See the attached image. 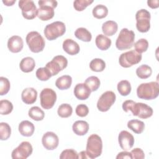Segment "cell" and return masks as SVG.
<instances>
[{
  "instance_id": "cell-1",
  "label": "cell",
  "mask_w": 159,
  "mask_h": 159,
  "mask_svg": "<svg viewBox=\"0 0 159 159\" xmlns=\"http://www.w3.org/2000/svg\"><path fill=\"white\" fill-rule=\"evenodd\" d=\"M122 109L127 112H132L133 116H138L141 119H147L153 115L152 108L142 102H135L132 100H127L122 103Z\"/></svg>"
},
{
  "instance_id": "cell-2",
  "label": "cell",
  "mask_w": 159,
  "mask_h": 159,
  "mask_svg": "<svg viewBox=\"0 0 159 159\" xmlns=\"http://www.w3.org/2000/svg\"><path fill=\"white\" fill-rule=\"evenodd\" d=\"M158 94L159 84L156 81L142 83L137 88V94L140 99L152 100L157 98Z\"/></svg>"
},
{
  "instance_id": "cell-3",
  "label": "cell",
  "mask_w": 159,
  "mask_h": 159,
  "mask_svg": "<svg viewBox=\"0 0 159 159\" xmlns=\"http://www.w3.org/2000/svg\"><path fill=\"white\" fill-rule=\"evenodd\" d=\"M39 8L37 9V17L41 20L46 21L52 19L55 14L54 9L58 2L55 0H42L38 2Z\"/></svg>"
},
{
  "instance_id": "cell-4",
  "label": "cell",
  "mask_w": 159,
  "mask_h": 159,
  "mask_svg": "<svg viewBox=\"0 0 159 159\" xmlns=\"http://www.w3.org/2000/svg\"><path fill=\"white\" fill-rule=\"evenodd\" d=\"M102 151L101 138L97 134H91L88 139L86 152L88 158L94 159L99 157Z\"/></svg>"
},
{
  "instance_id": "cell-5",
  "label": "cell",
  "mask_w": 159,
  "mask_h": 159,
  "mask_svg": "<svg viewBox=\"0 0 159 159\" xmlns=\"http://www.w3.org/2000/svg\"><path fill=\"white\" fill-rule=\"evenodd\" d=\"M135 34L134 31L127 28L122 29L116 42V46L119 50H127L132 48L134 44Z\"/></svg>"
},
{
  "instance_id": "cell-6",
  "label": "cell",
  "mask_w": 159,
  "mask_h": 159,
  "mask_svg": "<svg viewBox=\"0 0 159 159\" xmlns=\"http://www.w3.org/2000/svg\"><path fill=\"white\" fill-rule=\"evenodd\" d=\"M25 40L30 50L34 53L42 52L45 45L44 39L37 31L29 32L26 36Z\"/></svg>"
},
{
  "instance_id": "cell-7",
  "label": "cell",
  "mask_w": 159,
  "mask_h": 159,
  "mask_svg": "<svg viewBox=\"0 0 159 159\" xmlns=\"http://www.w3.org/2000/svg\"><path fill=\"white\" fill-rule=\"evenodd\" d=\"M66 32L65 24L61 21H55L48 24L45 27L43 33L48 40H53L62 36Z\"/></svg>"
},
{
  "instance_id": "cell-8",
  "label": "cell",
  "mask_w": 159,
  "mask_h": 159,
  "mask_svg": "<svg viewBox=\"0 0 159 159\" xmlns=\"http://www.w3.org/2000/svg\"><path fill=\"white\" fill-rule=\"evenodd\" d=\"M150 13L145 9H142L136 12V27L140 32L145 33L150 30Z\"/></svg>"
},
{
  "instance_id": "cell-9",
  "label": "cell",
  "mask_w": 159,
  "mask_h": 159,
  "mask_svg": "<svg viewBox=\"0 0 159 159\" xmlns=\"http://www.w3.org/2000/svg\"><path fill=\"white\" fill-rule=\"evenodd\" d=\"M142 56L135 50H130L122 53L119 58V65L124 68H129L139 63Z\"/></svg>"
},
{
  "instance_id": "cell-10",
  "label": "cell",
  "mask_w": 159,
  "mask_h": 159,
  "mask_svg": "<svg viewBox=\"0 0 159 159\" xmlns=\"http://www.w3.org/2000/svg\"><path fill=\"white\" fill-rule=\"evenodd\" d=\"M67 65L68 60L66 57L63 55H57L46 64L45 67L50 71L52 76H55L64 70Z\"/></svg>"
},
{
  "instance_id": "cell-11",
  "label": "cell",
  "mask_w": 159,
  "mask_h": 159,
  "mask_svg": "<svg viewBox=\"0 0 159 159\" xmlns=\"http://www.w3.org/2000/svg\"><path fill=\"white\" fill-rule=\"evenodd\" d=\"M116 96L112 91H107L102 93L97 102V107L101 112L107 111L116 101Z\"/></svg>"
},
{
  "instance_id": "cell-12",
  "label": "cell",
  "mask_w": 159,
  "mask_h": 159,
  "mask_svg": "<svg viewBox=\"0 0 159 159\" xmlns=\"http://www.w3.org/2000/svg\"><path fill=\"white\" fill-rule=\"evenodd\" d=\"M41 106L45 109H50L54 106L57 101V94L51 88H44L40 94Z\"/></svg>"
},
{
  "instance_id": "cell-13",
  "label": "cell",
  "mask_w": 159,
  "mask_h": 159,
  "mask_svg": "<svg viewBox=\"0 0 159 159\" xmlns=\"http://www.w3.org/2000/svg\"><path fill=\"white\" fill-rule=\"evenodd\" d=\"M19 7L22 11V16L26 19L31 20L37 16V9L33 1L20 0L19 1Z\"/></svg>"
},
{
  "instance_id": "cell-14",
  "label": "cell",
  "mask_w": 159,
  "mask_h": 159,
  "mask_svg": "<svg viewBox=\"0 0 159 159\" xmlns=\"http://www.w3.org/2000/svg\"><path fill=\"white\" fill-rule=\"evenodd\" d=\"M32 146L29 142L24 141L21 142L19 145L11 153L13 159H26L32 153Z\"/></svg>"
},
{
  "instance_id": "cell-15",
  "label": "cell",
  "mask_w": 159,
  "mask_h": 159,
  "mask_svg": "<svg viewBox=\"0 0 159 159\" xmlns=\"http://www.w3.org/2000/svg\"><path fill=\"white\" fill-rule=\"evenodd\" d=\"M42 143L45 149L53 150L58 145V137L53 132H47L43 134L42 139Z\"/></svg>"
},
{
  "instance_id": "cell-16",
  "label": "cell",
  "mask_w": 159,
  "mask_h": 159,
  "mask_svg": "<svg viewBox=\"0 0 159 159\" xmlns=\"http://www.w3.org/2000/svg\"><path fill=\"white\" fill-rule=\"evenodd\" d=\"M118 141L120 148L124 150L130 149L134 144V136L127 130H122L119 133Z\"/></svg>"
},
{
  "instance_id": "cell-17",
  "label": "cell",
  "mask_w": 159,
  "mask_h": 159,
  "mask_svg": "<svg viewBox=\"0 0 159 159\" xmlns=\"http://www.w3.org/2000/svg\"><path fill=\"white\" fill-rule=\"evenodd\" d=\"M24 47L22 39L18 35H13L8 39L7 47L10 52L18 53L20 52Z\"/></svg>"
},
{
  "instance_id": "cell-18",
  "label": "cell",
  "mask_w": 159,
  "mask_h": 159,
  "mask_svg": "<svg viewBox=\"0 0 159 159\" xmlns=\"http://www.w3.org/2000/svg\"><path fill=\"white\" fill-rule=\"evenodd\" d=\"M91 90L85 83H78L74 88V94L75 97L80 100L87 99L90 94Z\"/></svg>"
},
{
  "instance_id": "cell-19",
  "label": "cell",
  "mask_w": 159,
  "mask_h": 159,
  "mask_svg": "<svg viewBox=\"0 0 159 159\" xmlns=\"http://www.w3.org/2000/svg\"><path fill=\"white\" fill-rule=\"evenodd\" d=\"M37 98V91L34 88H27L24 89L21 94L22 101L26 104L34 103Z\"/></svg>"
},
{
  "instance_id": "cell-20",
  "label": "cell",
  "mask_w": 159,
  "mask_h": 159,
  "mask_svg": "<svg viewBox=\"0 0 159 159\" xmlns=\"http://www.w3.org/2000/svg\"><path fill=\"white\" fill-rule=\"evenodd\" d=\"M63 50L70 55H75L80 52V48L77 42L71 39H66L63 42Z\"/></svg>"
},
{
  "instance_id": "cell-21",
  "label": "cell",
  "mask_w": 159,
  "mask_h": 159,
  "mask_svg": "<svg viewBox=\"0 0 159 159\" xmlns=\"http://www.w3.org/2000/svg\"><path fill=\"white\" fill-rule=\"evenodd\" d=\"M20 134L24 137H30L35 130L34 124L29 120H23L19 124L18 127Z\"/></svg>"
},
{
  "instance_id": "cell-22",
  "label": "cell",
  "mask_w": 159,
  "mask_h": 159,
  "mask_svg": "<svg viewBox=\"0 0 159 159\" xmlns=\"http://www.w3.org/2000/svg\"><path fill=\"white\" fill-rule=\"evenodd\" d=\"M72 129L76 135L83 136L88 132L89 124L84 120H77L73 123Z\"/></svg>"
},
{
  "instance_id": "cell-23",
  "label": "cell",
  "mask_w": 159,
  "mask_h": 159,
  "mask_svg": "<svg viewBox=\"0 0 159 159\" xmlns=\"http://www.w3.org/2000/svg\"><path fill=\"white\" fill-rule=\"evenodd\" d=\"M35 66V60L33 58L30 57H27L22 58L19 64L20 70L24 73H29L32 71Z\"/></svg>"
},
{
  "instance_id": "cell-24",
  "label": "cell",
  "mask_w": 159,
  "mask_h": 159,
  "mask_svg": "<svg viewBox=\"0 0 159 159\" xmlns=\"http://www.w3.org/2000/svg\"><path fill=\"white\" fill-rule=\"evenodd\" d=\"M118 29L117 24L114 20H107L103 23L102 25V31L106 36H112L114 35Z\"/></svg>"
},
{
  "instance_id": "cell-25",
  "label": "cell",
  "mask_w": 159,
  "mask_h": 159,
  "mask_svg": "<svg viewBox=\"0 0 159 159\" xmlns=\"http://www.w3.org/2000/svg\"><path fill=\"white\" fill-rule=\"evenodd\" d=\"M95 43L97 47L101 50H106L111 45V40L107 36L99 34L97 35L95 40Z\"/></svg>"
},
{
  "instance_id": "cell-26",
  "label": "cell",
  "mask_w": 159,
  "mask_h": 159,
  "mask_svg": "<svg viewBox=\"0 0 159 159\" xmlns=\"http://www.w3.org/2000/svg\"><path fill=\"white\" fill-rule=\"evenodd\" d=\"M72 83V78L70 75H63L57 78L55 81L56 86L61 89H68L70 88Z\"/></svg>"
},
{
  "instance_id": "cell-27",
  "label": "cell",
  "mask_w": 159,
  "mask_h": 159,
  "mask_svg": "<svg viewBox=\"0 0 159 159\" xmlns=\"http://www.w3.org/2000/svg\"><path fill=\"white\" fill-rule=\"evenodd\" d=\"M127 127L135 134H141L145 129V124L138 119H132L127 122Z\"/></svg>"
},
{
  "instance_id": "cell-28",
  "label": "cell",
  "mask_w": 159,
  "mask_h": 159,
  "mask_svg": "<svg viewBox=\"0 0 159 159\" xmlns=\"http://www.w3.org/2000/svg\"><path fill=\"white\" fill-rule=\"evenodd\" d=\"M75 35L77 39L86 42H90L92 39L91 32L84 27L78 28L75 32Z\"/></svg>"
},
{
  "instance_id": "cell-29",
  "label": "cell",
  "mask_w": 159,
  "mask_h": 159,
  "mask_svg": "<svg viewBox=\"0 0 159 159\" xmlns=\"http://www.w3.org/2000/svg\"><path fill=\"white\" fill-rule=\"evenodd\" d=\"M29 116L33 120L40 121L43 119L45 117L44 112L38 106L32 107L28 112Z\"/></svg>"
},
{
  "instance_id": "cell-30",
  "label": "cell",
  "mask_w": 159,
  "mask_h": 159,
  "mask_svg": "<svg viewBox=\"0 0 159 159\" xmlns=\"http://www.w3.org/2000/svg\"><path fill=\"white\" fill-rule=\"evenodd\" d=\"M152 73V68L147 65H142L136 70V75L140 79H147L151 76Z\"/></svg>"
},
{
  "instance_id": "cell-31",
  "label": "cell",
  "mask_w": 159,
  "mask_h": 159,
  "mask_svg": "<svg viewBox=\"0 0 159 159\" xmlns=\"http://www.w3.org/2000/svg\"><path fill=\"white\" fill-rule=\"evenodd\" d=\"M92 13L95 18L99 19H102L107 16L108 14V9L103 4H98L93 9Z\"/></svg>"
},
{
  "instance_id": "cell-32",
  "label": "cell",
  "mask_w": 159,
  "mask_h": 159,
  "mask_svg": "<svg viewBox=\"0 0 159 159\" xmlns=\"http://www.w3.org/2000/svg\"><path fill=\"white\" fill-rule=\"evenodd\" d=\"M131 85L129 81L122 80L117 84V90L121 96H126L131 92Z\"/></svg>"
},
{
  "instance_id": "cell-33",
  "label": "cell",
  "mask_w": 159,
  "mask_h": 159,
  "mask_svg": "<svg viewBox=\"0 0 159 159\" xmlns=\"http://www.w3.org/2000/svg\"><path fill=\"white\" fill-rule=\"evenodd\" d=\"M89 68L93 71L101 72L105 69L106 63L101 58H94L89 63Z\"/></svg>"
},
{
  "instance_id": "cell-34",
  "label": "cell",
  "mask_w": 159,
  "mask_h": 159,
  "mask_svg": "<svg viewBox=\"0 0 159 159\" xmlns=\"http://www.w3.org/2000/svg\"><path fill=\"white\" fill-rule=\"evenodd\" d=\"M73 112V109L69 104H61L57 110V113L60 117L67 118L71 116Z\"/></svg>"
},
{
  "instance_id": "cell-35",
  "label": "cell",
  "mask_w": 159,
  "mask_h": 159,
  "mask_svg": "<svg viewBox=\"0 0 159 159\" xmlns=\"http://www.w3.org/2000/svg\"><path fill=\"white\" fill-rule=\"evenodd\" d=\"M84 83L88 86L91 92L96 91L100 86V80L95 76H91L88 77L84 81Z\"/></svg>"
},
{
  "instance_id": "cell-36",
  "label": "cell",
  "mask_w": 159,
  "mask_h": 159,
  "mask_svg": "<svg viewBox=\"0 0 159 159\" xmlns=\"http://www.w3.org/2000/svg\"><path fill=\"white\" fill-rule=\"evenodd\" d=\"M11 134V128L6 122L0 123V139L1 140L8 139Z\"/></svg>"
},
{
  "instance_id": "cell-37",
  "label": "cell",
  "mask_w": 159,
  "mask_h": 159,
  "mask_svg": "<svg viewBox=\"0 0 159 159\" xmlns=\"http://www.w3.org/2000/svg\"><path fill=\"white\" fill-rule=\"evenodd\" d=\"M13 110L12 102L7 99L1 100L0 101V114L1 115H7Z\"/></svg>"
},
{
  "instance_id": "cell-38",
  "label": "cell",
  "mask_w": 159,
  "mask_h": 159,
  "mask_svg": "<svg viewBox=\"0 0 159 159\" xmlns=\"http://www.w3.org/2000/svg\"><path fill=\"white\" fill-rule=\"evenodd\" d=\"M35 75L37 78L40 81H47L52 76L50 71L45 66L38 68Z\"/></svg>"
},
{
  "instance_id": "cell-39",
  "label": "cell",
  "mask_w": 159,
  "mask_h": 159,
  "mask_svg": "<svg viewBox=\"0 0 159 159\" xmlns=\"http://www.w3.org/2000/svg\"><path fill=\"white\" fill-rule=\"evenodd\" d=\"M135 51L139 53H142L146 52L148 47V42L145 39H140L134 44Z\"/></svg>"
},
{
  "instance_id": "cell-40",
  "label": "cell",
  "mask_w": 159,
  "mask_h": 159,
  "mask_svg": "<svg viewBox=\"0 0 159 159\" xmlns=\"http://www.w3.org/2000/svg\"><path fill=\"white\" fill-rule=\"evenodd\" d=\"M93 2V0H76L73 2V7L76 11H82Z\"/></svg>"
},
{
  "instance_id": "cell-41",
  "label": "cell",
  "mask_w": 159,
  "mask_h": 159,
  "mask_svg": "<svg viewBox=\"0 0 159 159\" xmlns=\"http://www.w3.org/2000/svg\"><path fill=\"white\" fill-rule=\"evenodd\" d=\"M10 82L9 80L5 77H0V95L6 94L10 89Z\"/></svg>"
},
{
  "instance_id": "cell-42",
  "label": "cell",
  "mask_w": 159,
  "mask_h": 159,
  "mask_svg": "<svg viewBox=\"0 0 159 159\" xmlns=\"http://www.w3.org/2000/svg\"><path fill=\"white\" fill-rule=\"evenodd\" d=\"M60 159H66V158H73L77 159L78 158V154L76 150L73 149H66L63 150L60 155Z\"/></svg>"
},
{
  "instance_id": "cell-43",
  "label": "cell",
  "mask_w": 159,
  "mask_h": 159,
  "mask_svg": "<svg viewBox=\"0 0 159 159\" xmlns=\"http://www.w3.org/2000/svg\"><path fill=\"white\" fill-rule=\"evenodd\" d=\"M75 112L77 116L80 117H86L89 113V108L86 105L84 104H81L76 106Z\"/></svg>"
},
{
  "instance_id": "cell-44",
  "label": "cell",
  "mask_w": 159,
  "mask_h": 159,
  "mask_svg": "<svg viewBox=\"0 0 159 159\" xmlns=\"http://www.w3.org/2000/svg\"><path fill=\"white\" fill-rule=\"evenodd\" d=\"M132 158L133 159H143L145 158V154L143 151L140 148H135L131 152Z\"/></svg>"
},
{
  "instance_id": "cell-45",
  "label": "cell",
  "mask_w": 159,
  "mask_h": 159,
  "mask_svg": "<svg viewBox=\"0 0 159 159\" xmlns=\"http://www.w3.org/2000/svg\"><path fill=\"white\" fill-rule=\"evenodd\" d=\"M116 158L117 159H121V158H130V159H132V156H131L130 152L124 150L123 152L119 153L116 157Z\"/></svg>"
},
{
  "instance_id": "cell-46",
  "label": "cell",
  "mask_w": 159,
  "mask_h": 159,
  "mask_svg": "<svg viewBox=\"0 0 159 159\" xmlns=\"http://www.w3.org/2000/svg\"><path fill=\"white\" fill-rule=\"evenodd\" d=\"M147 4L152 9H156L159 7V1L158 0H148L147 1Z\"/></svg>"
},
{
  "instance_id": "cell-47",
  "label": "cell",
  "mask_w": 159,
  "mask_h": 159,
  "mask_svg": "<svg viewBox=\"0 0 159 159\" xmlns=\"http://www.w3.org/2000/svg\"><path fill=\"white\" fill-rule=\"evenodd\" d=\"M16 0H3L2 2L3 4H4L6 6H12L15 2H16Z\"/></svg>"
},
{
  "instance_id": "cell-48",
  "label": "cell",
  "mask_w": 159,
  "mask_h": 159,
  "mask_svg": "<svg viewBox=\"0 0 159 159\" xmlns=\"http://www.w3.org/2000/svg\"><path fill=\"white\" fill-rule=\"evenodd\" d=\"M78 158H88L86 151H82L78 153Z\"/></svg>"
}]
</instances>
